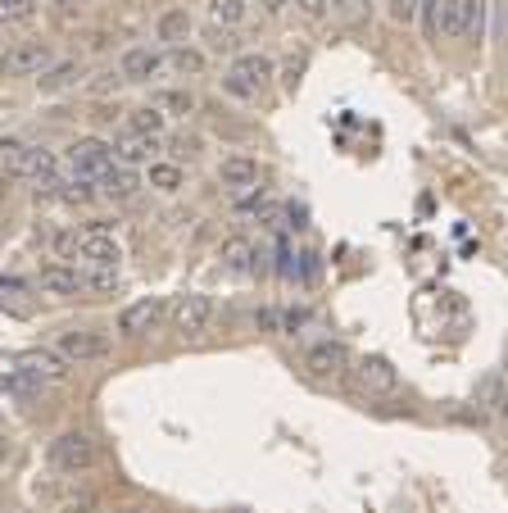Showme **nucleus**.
I'll list each match as a JSON object with an SVG mask.
<instances>
[{
	"mask_svg": "<svg viewBox=\"0 0 508 513\" xmlns=\"http://www.w3.org/2000/svg\"><path fill=\"white\" fill-rule=\"evenodd\" d=\"M359 386L368 395H386V391H395L400 386V373L391 368V359H381V355H368L359 364Z\"/></svg>",
	"mask_w": 508,
	"mask_h": 513,
	"instance_id": "2eb2a0df",
	"label": "nucleus"
},
{
	"mask_svg": "<svg viewBox=\"0 0 508 513\" xmlns=\"http://www.w3.org/2000/svg\"><path fill=\"white\" fill-rule=\"evenodd\" d=\"M5 291H10V296H23V291H28V282H23V277H5Z\"/></svg>",
	"mask_w": 508,
	"mask_h": 513,
	"instance_id": "58836bf2",
	"label": "nucleus"
},
{
	"mask_svg": "<svg viewBox=\"0 0 508 513\" xmlns=\"http://www.w3.org/2000/svg\"><path fill=\"white\" fill-rule=\"evenodd\" d=\"M327 5H332V0H295V10H300L304 19H313V23L327 14Z\"/></svg>",
	"mask_w": 508,
	"mask_h": 513,
	"instance_id": "473e14b6",
	"label": "nucleus"
},
{
	"mask_svg": "<svg viewBox=\"0 0 508 513\" xmlns=\"http://www.w3.org/2000/svg\"><path fill=\"white\" fill-rule=\"evenodd\" d=\"M304 368H309L313 377H341L345 368H350V350H345L341 341H318V346L304 355Z\"/></svg>",
	"mask_w": 508,
	"mask_h": 513,
	"instance_id": "ddd939ff",
	"label": "nucleus"
},
{
	"mask_svg": "<svg viewBox=\"0 0 508 513\" xmlns=\"http://www.w3.org/2000/svg\"><path fill=\"white\" fill-rule=\"evenodd\" d=\"M164 50H155V46H132V50H123V60H118V78L123 82H150L159 69H164Z\"/></svg>",
	"mask_w": 508,
	"mask_h": 513,
	"instance_id": "0eeeda50",
	"label": "nucleus"
},
{
	"mask_svg": "<svg viewBox=\"0 0 508 513\" xmlns=\"http://www.w3.org/2000/svg\"><path fill=\"white\" fill-rule=\"evenodd\" d=\"M209 318H214V300H209V296H200V291H191V296H177L173 327L182 336H200L209 327Z\"/></svg>",
	"mask_w": 508,
	"mask_h": 513,
	"instance_id": "423d86ee",
	"label": "nucleus"
},
{
	"mask_svg": "<svg viewBox=\"0 0 508 513\" xmlns=\"http://www.w3.org/2000/svg\"><path fill=\"white\" fill-rule=\"evenodd\" d=\"M41 0H0V19L5 23H28L37 14Z\"/></svg>",
	"mask_w": 508,
	"mask_h": 513,
	"instance_id": "a878e982",
	"label": "nucleus"
},
{
	"mask_svg": "<svg viewBox=\"0 0 508 513\" xmlns=\"http://www.w3.org/2000/svg\"><path fill=\"white\" fill-rule=\"evenodd\" d=\"M78 259H87L91 268H118L123 246L114 241V232H96V227H91L87 237H78Z\"/></svg>",
	"mask_w": 508,
	"mask_h": 513,
	"instance_id": "f8f14e48",
	"label": "nucleus"
},
{
	"mask_svg": "<svg viewBox=\"0 0 508 513\" xmlns=\"http://www.w3.org/2000/svg\"><path fill=\"white\" fill-rule=\"evenodd\" d=\"M159 41H164V46H182L186 37H191V14L182 10V5H177V10H168V14H159Z\"/></svg>",
	"mask_w": 508,
	"mask_h": 513,
	"instance_id": "aec40b11",
	"label": "nucleus"
},
{
	"mask_svg": "<svg viewBox=\"0 0 508 513\" xmlns=\"http://www.w3.org/2000/svg\"><path fill=\"white\" fill-rule=\"evenodd\" d=\"M5 173L19 182H32L37 191L55 196L59 191V155L41 146H23V141H5Z\"/></svg>",
	"mask_w": 508,
	"mask_h": 513,
	"instance_id": "f257e3e1",
	"label": "nucleus"
},
{
	"mask_svg": "<svg viewBox=\"0 0 508 513\" xmlns=\"http://www.w3.org/2000/svg\"><path fill=\"white\" fill-rule=\"evenodd\" d=\"M168 64H173L177 73H200V69H205V55H200V50L177 46V50H168Z\"/></svg>",
	"mask_w": 508,
	"mask_h": 513,
	"instance_id": "cd10ccee",
	"label": "nucleus"
},
{
	"mask_svg": "<svg viewBox=\"0 0 508 513\" xmlns=\"http://www.w3.org/2000/svg\"><path fill=\"white\" fill-rule=\"evenodd\" d=\"M304 323H309V314H304V309H291V314H282L286 332H295V327H304Z\"/></svg>",
	"mask_w": 508,
	"mask_h": 513,
	"instance_id": "e433bc0d",
	"label": "nucleus"
},
{
	"mask_svg": "<svg viewBox=\"0 0 508 513\" xmlns=\"http://www.w3.org/2000/svg\"><path fill=\"white\" fill-rule=\"evenodd\" d=\"M50 5H64V10H73V5H87V0H50Z\"/></svg>",
	"mask_w": 508,
	"mask_h": 513,
	"instance_id": "79ce46f5",
	"label": "nucleus"
},
{
	"mask_svg": "<svg viewBox=\"0 0 508 513\" xmlns=\"http://www.w3.org/2000/svg\"><path fill=\"white\" fill-rule=\"evenodd\" d=\"M336 5H341V10H345V14H359V10H363V5H368V0H336Z\"/></svg>",
	"mask_w": 508,
	"mask_h": 513,
	"instance_id": "ea45409f",
	"label": "nucleus"
},
{
	"mask_svg": "<svg viewBox=\"0 0 508 513\" xmlns=\"http://www.w3.org/2000/svg\"><path fill=\"white\" fill-rule=\"evenodd\" d=\"M245 0H214V23H241Z\"/></svg>",
	"mask_w": 508,
	"mask_h": 513,
	"instance_id": "7c9ffc66",
	"label": "nucleus"
},
{
	"mask_svg": "<svg viewBox=\"0 0 508 513\" xmlns=\"http://www.w3.org/2000/svg\"><path fill=\"white\" fill-rule=\"evenodd\" d=\"M218 182L227 191H259V164L250 155H227L218 164Z\"/></svg>",
	"mask_w": 508,
	"mask_h": 513,
	"instance_id": "4468645a",
	"label": "nucleus"
},
{
	"mask_svg": "<svg viewBox=\"0 0 508 513\" xmlns=\"http://www.w3.org/2000/svg\"><path fill=\"white\" fill-rule=\"evenodd\" d=\"M463 23H468V37L481 41V32H486V0H463Z\"/></svg>",
	"mask_w": 508,
	"mask_h": 513,
	"instance_id": "393cba45",
	"label": "nucleus"
},
{
	"mask_svg": "<svg viewBox=\"0 0 508 513\" xmlns=\"http://www.w3.org/2000/svg\"><path fill=\"white\" fill-rule=\"evenodd\" d=\"M150 187L173 196V191L182 187V168H177V164H150Z\"/></svg>",
	"mask_w": 508,
	"mask_h": 513,
	"instance_id": "b1692460",
	"label": "nucleus"
},
{
	"mask_svg": "<svg viewBox=\"0 0 508 513\" xmlns=\"http://www.w3.org/2000/svg\"><path fill=\"white\" fill-rule=\"evenodd\" d=\"M254 323H259V327H268V332H277V327H282V318H277L273 309H259V314H254Z\"/></svg>",
	"mask_w": 508,
	"mask_h": 513,
	"instance_id": "4c0bfd02",
	"label": "nucleus"
},
{
	"mask_svg": "<svg viewBox=\"0 0 508 513\" xmlns=\"http://www.w3.org/2000/svg\"><path fill=\"white\" fill-rule=\"evenodd\" d=\"M37 287L46 291V296H82V291H87V273H78V268H69V264H41Z\"/></svg>",
	"mask_w": 508,
	"mask_h": 513,
	"instance_id": "9b49d317",
	"label": "nucleus"
},
{
	"mask_svg": "<svg viewBox=\"0 0 508 513\" xmlns=\"http://www.w3.org/2000/svg\"><path fill=\"white\" fill-rule=\"evenodd\" d=\"M164 123H168V114L159 105H137L132 114H127V132H137V137H164Z\"/></svg>",
	"mask_w": 508,
	"mask_h": 513,
	"instance_id": "6ab92c4d",
	"label": "nucleus"
},
{
	"mask_svg": "<svg viewBox=\"0 0 508 513\" xmlns=\"http://www.w3.org/2000/svg\"><path fill=\"white\" fill-rule=\"evenodd\" d=\"M96 464V441L87 432H64L50 441V468L59 473H87Z\"/></svg>",
	"mask_w": 508,
	"mask_h": 513,
	"instance_id": "20e7f679",
	"label": "nucleus"
},
{
	"mask_svg": "<svg viewBox=\"0 0 508 513\" xmlns=\"http://www.w3.org/2000/svg\"><path fill=\"white\" fill-rule=\"evenodd\" d=\"M96 187L100 182H91V178H69V182H59L55 196L64 200V205H91V200H96Z\"/></svg>",
	"mask_w": 508,
	"mask_h": 513,
	"instance_id": "412c9836",
	"label": "nucleus"
},
{
	"mask_svg": "<svg viewBox=\"0 0 508 513\" xmlns=\"http://www.w3.org/2000/svg\"><path fill=\"white\" fill-rule=\"evenodd\" d=\"M155 105L173 109V114H191V109H196V96H191V91H159Z\"/></svg>",
	"mask_w": 508,
	"mask_h": 513,
	"instance_id": "c85d7f7f",
	"label": "nucleus"
},
{
	"mask_svg": "<svg viewBox=\"0 0 508 513\" xmlns=\"http://www.w3.org/2000/svg\"><path fill=\"white\" fill-rule=\"evenodd\" d=\"M64 513H96V495H78V500H69Z\"/></svg>",
	"mask_w": 508,
	"mask_h": 513,
	"instance_id": "f704fd0d",
	"label": "nucleus"
},
{
	"mask_svg": "<svg viewBox=\"0 0 508 513\" xmlns=\"http://www.w3.org/2000/svg\"><path fill=\"white\" fill-rule=\"evenodd\" d=\"M504 414H508V409H504Z\"/></svg>",
	"mask_w": 508,
	"mask_h": 513,
	"instance_id": "c03bdc74",
	"label": "nucleus"
},
{
	"mask_svg": "<svg viewBox=\"0 0 508 513\" xmlns=\"http://www.w3.org/2000/svg\"><path fill=\"white\" fill-rule=\"evenodd\" d=\"M14 368H23V373L37 377V382H64V377H69V359L59 355V350H23V355L14 359Z\"/></svg>",
	"mask_w": 508,
	"mask_h": 513,
	"instance_id": "6e6552de",
	"label": "nucleus"
},
{
	"mask_svg": "<svg viewBox=\"0 0 508 513\" xmlns=\"http://www.w3.org/2000/svg\"><path fill=\"white\" fill-rule=\"evenodd\" d=\"M445 5H450V0H422V28H427V37H440V28H445Z\"/></svg>",
	"mask_w": 508,
	"mask_h": 513,
	"instance_id": "bb28decb",
	"label": "nucleus"
},
{
	"mask_svg": "<svg viewBox=\"0 0 508 513\" xmlns=\"http://www.w3.org/2000/svg\"><path fill=\"white\" fill-rule=\"evenodd\" d=\"M100 191H105L109 200H132L141 191V173L137 168H127V164H114L105 178H100Z\"/></svg>",
	"mask_w": 508,
	"mask_h": 513,
	"instance_id": "dca6fc26",
	"label": "nucleus"
},
{
	"mask_svg": "<svg viewBox=\"0 0 508 513\" xmlns=\"http://www.w3.org/2000/svg\"><path fill=\"white\" fill-rule=\"evenodd\" d=\"M114 164H118L114 146H109V141H100V137H78V141L69 146V168H73V178H91V182H100Z\"/></svg>",
	"mask_w": 508,
	"mask_h": 513,
	"instance_id": "7ed1b4c3",
	"label": "nucleus"
},
{
	"mask_svg": "<svg viewBox=\"0 0 508 513\" xmlns=\"http://www.w3.org/2000/svg\"><path fill=\"white\" fill-rule=\"evenodd\" d=\"M127 513H146V509H127Z\"/></svg>",
	"mask_w": 508,
	"mask_h": 513,
	"instance_id": "37998d69",
	"label": "nucleus"
},
{
	"mask_svg": "<svg viewBox=\"0 0 508 513\" xmlns=\"http://www.w3.org/2000/svg\"><path fill=\"white\" fill-rule=\"evenodd\" d=\"M214 50L218 55H236V37L232 32H214Z\"/></svg>",
	"mask_w": 508,
	"mask_h": 513,
	"instance_id": "c9c22d12",
	"label": "nucleus"
},
{
	"mask_svg": "<svg viewBox=\"0 0 508 513\" xmlns=\"http://www.w3.org/2000/svg\"><path fill=\"white\" fill-rule=\"evenodd\" d=\"M286 5H291V0H264V10H268V14H282Z\"/></svg>",
	"mask_w": 508,
	"mask_h": 513,
	"instance_id": "a19ab883",
	"label": "nucleus"
},
{
	"mask_svg": "<svg viewBox=\"0 0 508 513\" xmlns=\"http://www.w3.org/2000/svg\"><path fill=\"white\" fill-rule=\"evenodd\" d=\"M277 273H282V277H295V264H291V246H286V241H282V246H277Z\"/></svg>",
	"mask_w": 508,
	"mask_h": 513,
	"instance_id": "72a5a7b5",
	"label": "nucleus"
},
{
	"mask_svg": "<svg viewBox=\"0 0 508 513\" xmlns=\"http://www.w3.org/2000/svg\"><path fill=\"white\" fill-rule=\"evenodd\" d=\"M304 69H309V55H291V60H286V69H282V82H286V91H295L300 87V78H304Z\"/></svg>",
	"mask_w": 508,
	"mask_h": 513,
	"instance_id": "c756f323",
	"label": "nucleus"
},
{
	"mask_svg": "<svg viewBox=\"0 0 508 513\" xmlns=\"http://www.w3.org/2000/svg\"><path fill=\"white\" fill-rule=\"evenodd\" d=\"M268 82H273V60L259 55V50H250V55H236V64H232V73L223 78V87L232 91L236 100H254Z\"/></svg>",
	"mask_w": 508,
	"mask_h": 513,
	"instance_id": "f03ea898",
	"label": "nucleus"
},
{
	"mask_svg": "<svg viewBox=\"0 0 508 513\" xmlns=\"http://www.w3.org/2000/svg\"><path fill=\"white\" fill-rule=\"evenodd\" d=\"M5 386H10V395H19V400H37L41 395V382L28 377L23 368H10V373H5Z\"/></svg>",
	"mask_w": 508,
	"mask_h": 513,
	"instance_id": "5701e85b",
	"label": "nucleus"
},
{
	"mask_svg": "<svg viewBox=\"0 0 508 513\" xmlns=\"http://www.w3.org/2000/svg\"><path fill=\"white\" fill-rule=\"evenodd\" d=\"M155 150H159L155 137H137V132H123V137H118V146H114V155H118V164L141 168V164H150V155H155Z\"/></svg>",
	"mask_w": 508,
	"mask_h": 513,
	"instance_id": "f3484780",
	"label": "nucleus"
},
{
	"mask_svg": "<svg viewBox=\"0 0 508 513\" xmlns=\"http://www.w3.org/2000/svg\"><path fill=\"white\" fill-rule=\"evenodd\" d=\"M5 69L19 73V78L23 73H37L41 78L46 69H55V50H50L46 41H23V46H14L10 55H5Z\"/></svg>",
	"mask_w": 508,
	"mask_h": 513,
	"instance_id": "9d476101",
	"label": "nucleus"
},
{
	"mask_svg": "<svg viewBox=\"0 0 508 513\" xmlns=\"http://www.w3.org/2000/svg\"><path fill=\"white\" fill-rule=\"evenodd\" d=\"M78 78H82V64L78 60H59L55 69H46L37 78V87H41V96H55V91H69V87H78Z\"/></svg>",
	"mask_w": 508,
	"mask_h": 513,
	"instance_id": "a211bd4d",
	"label": "nucleus"
},
{
	"mask_svg": "<svg viewBox=\"0 0 508 513\" xmlns=\"http://www.w3.org/2000/svg\"><path fill=\"white\" fill-rule=\"evenodd\" d=\"M159 318H164V300L159 296L137 300V305H127L123 314H118V336H146L159 327Z\"/></svg>",
	"mask_w": 508,
	"mask_h": 513,
	"instance_id": "1a4fd4ad",
	"label": "nucleus"
},
{
	"mask_svg": "<svg viewBox=\"0 0 508 513\" xmlns=\"http://www.w3.org/2000/svg\"><path fill=\"white\" fill-rule=\"evenodd\" d=\"M422 14V0H391V19L395 23H413Z\"/></svg>",
	"mask_w": 508,
	"mask_h": 513,
	"instance_id": "2f4dec72",
	"label": "nucleus"
},
{
	"mask_svg": "<svg viewBox=\"0 0 508 513\" xmlns=\"http://www.w3.org/2000/svg\"><path fill=\"white\" fill-rule=\"evenodd\" d=\"M223 264L232 268V273H245V268H254V246L245 237L223 241Z\"/></svg>",
	"mask_w": 508,
	"mask_h": 513,
	"instance_id": "4be33fe9",
	"label": "nucleus"
},
{
	"mask_svg": "<svg viewBox=\"0 0 508 513\" xmlns=\"http://www.w3.org/2000/svg\"><path fill=\"white\" fill-rule=\"evenodd\" d=\"M59 355L69 364H91V359H105L109 355V336L105 332H91V327H73V332H59Z\"/></svg>",
	"mask_w": 508,
	"mask_h": 513,
	"instance_id": "39448f33",
	"label": "nucleus"
}]
</instances>
